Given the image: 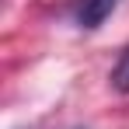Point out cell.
Masks as SVG:
<instances>
[{
  "label": "cell",
  "instance_id": "7a4b0ae2",
  "mask_svg": "<svg viewBox=\"0 0 129 129\" xmlns=\"http://www.w3.org/2000/svg\"><path fill=\"white\" fill-rule=\"evenodd\" d=\"M112 84L119 87L122 94H129V49L122 52V59L115 63V70H112Z\"/></svg>",
  "mask_w": 129,
  "mask_h": 129
},
{
  "label": "cell",
  "instance_id": "6da1fadb",
  "mask_svg": "<svg viewBox=\"0 0 129 129\" xmlns=\"http://www.w3.org/2000/svg\"><path fill=\"white\" fill-rule=\"evenodd\" d=\"M119 7V0H77V11H73V21L80 28H101L105 18Z\"/></svg>",
  "mask_w": 129,
  "mask_h": 129
}]
</instances>
